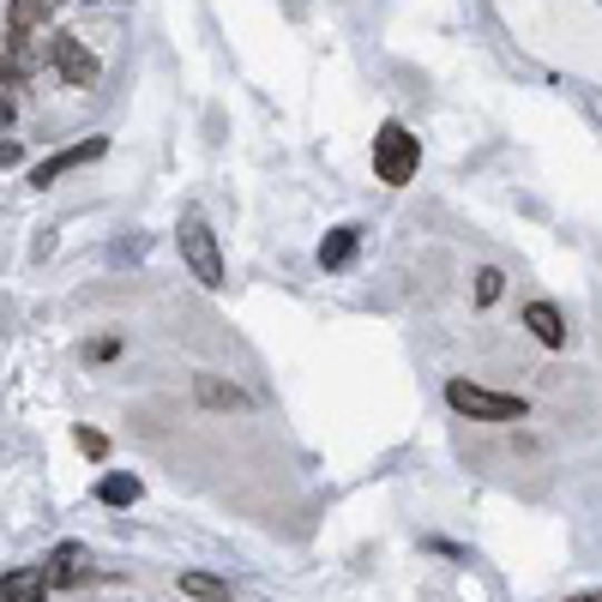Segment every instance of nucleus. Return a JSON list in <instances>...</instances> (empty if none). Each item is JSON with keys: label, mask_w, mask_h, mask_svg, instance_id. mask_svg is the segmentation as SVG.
Wrapping results in <instances>:
<instances>
[{"label": "nucleus", "mask_w": 602, "mask_h": 602, "mask_svg": "<svg viewBox=\"0 0 602 602\" xmlns=\"http://www.w3.org/2000/svg\"><path fill=\"white\" fill-rule=\"evenodd\" d=\"M55 72H61L67 85H97V55L85 49L79 37H61L55 42Z\"/></svg>", "instance_id": "5"}, {"label": "nucleus", "mask_w": 602, "mask_h": 602, "mask_svg": "<svg viewBox=\"0 0 602 602\" xmlns=\"http://www.w3.org/2000/svg\"><path fill=\"white\" fill-rule=\"evenodd\" d=\"M72 440H79V452H85V458H102V452H109V440H102L97 428H79Z\"/></svg>", "instance_id": "15"}, {"label": "nucleus", "mask_w": 602, "mask_h": 602, "mask_svg": "<svg viewBox=\"0 0 602 602\" xmlns=\"http://www.w3.org/2000/svg\"><path fill=\"white\" fill-rule=\"evenodd\" d=\"M85 566H91L85 542H61V549L49 554V572H42V579H49V591H55V584L67 591V584H79V579H85Z\"/></svg>", "instance_id": "7"}, {"label": "nucleus", "mask_w": 602, "mask_h": 602, "mask_svg": "<svg viewBox=\"0 0 602 602\" xmlns=\"http://www.w3.org/2000/svg\"><path fill=\"white\" fill-rule=\"evenodd\" d=\"M12 164H19V145H12V139H0V169H12Z\"/></svg>", "instance_id": "17"}, {"label": "nucleus", "mask_w": 602, "mask_h": 602, "mask_svg": "<svg viewBox=\"0 0 602 602\" xmlns=\"http://www.w3.org/2000/svg\"><path fill=\"white\" fill-rule=\"evenodd\" d=\"M175 241H181V259H187V272H194L205 289H224V254H217V235H211V224H205L199 211H187V217H181Z\"/></svg>", "instance_id": "1"}, {"label": "nucleus", "mask_w": 602, "mask_h": 602, "mask_svg": "<svg viewBox=\"0 0 602 602\" xmlns=\"http://www.w3.org/2000/svg\"><path fill=\"white\" fill-rule=\"evenodd\" d=\"M0 72H7V67H0Z\"/></svg>", "instance_id": "19"}, {"label": "nucleus", "mask_w": 602, "mask_h": 602, "mask_svg": "<svg viewBox=\"0 0 602 602\" xmlns=\"http://www.w3.org/2000/svg\"><path fill=\"white\" fill-rule=\"evenodd\" d=\"M181 596H199V602H224L229 584L211 579V572H181Z\"/></svg>", "instance_id": "12"}, {"label": "nucleus", "mask_w": 602, "mask_h": 602, "mask_svg": "<svg viewBox=\"0 0 602 602\" xmlns=\"http://www.w3.org/2000/svg\"><path fill=\"white\" fill-rule=\"evenodd\" d=\"M199 398L211 404V409H241V404H247L241 392H235V386H224V379H211V374H199Z\"/></svg>", "instance_id": "13"}, {"label": "nucleus", "mask_w": 602, "mask_h": 602, "mask_svg": "<svg viewBox=\"0 0 602 602\" xmlns=\"http://www.w3.org/2000/svg\"><path fill=\"white\" fill-rule=\"evenodd\" d=\"M566 602H602V596H566Z\"/></svg>", "instance_id": "18"}, {"label": "nucleus", "mask_w": 602, "mask_h": 602, "mask_svg": "<svg viewBox=\"0 0 602 602\" xmlns=\"http://www.w3.org/2000/svg\"><path fill=\"white\" fill-rule=\"evenodd\" d=\"M524 326H531V337L542 349H566V319H561V307H554V302H531V307H524Z\"/></svg>", "instance_id": "6"}, {"label": "nucleus", "mask_w": 602, "mask_h": 602, "mask_svg": "<svg viewBox=\"0 0 602 602\" xmlns=\"http://www.w3.org/2000/svg\"><path fill=\"white\" fill-rule=\"evenodd\" d=\"M139 494H145L139 476H102V482H97V501H102V506H134Z\"/></svg>", "instance_id": "11"}, {"label": "nucleus", "mask_w": 602, "mask_h": 602, "mask_svg": "<svg viewBox=\"0 0 602 602\" xmlns=\"http://www.w3.org/2000/svg\"><path fill=\"white\" fill-rule=\"evenodd\" d=\"M416 164H422V145H416V134L409 127H398V121H386L374 134V175L386 187H404L409 175H416Z\"/></svg>", "instance_id": "2"}, {"label": "nucleus", "mask_w": 602, "mask_h": 602, "mask_svg": "<svg viewBox=\"0 0 602 602\" xmlns=\"http://www.w3.org/2000/svg\"><path fill=\"white\" fill-rule=\"evenodd\" d=\"M109 356H121V337H102V344H91V362H109Z\"/></svg>", "instance_id": "16"}, {"label": "nucleus", "mask_w": 602, "mask_h": 602, "mask_svg": "<svg viewBox=\"0 0 602 602\" xmlns=\"http://www.w3.org/2000/svg\"><path fill=\"white\" fill-rule=\"evenodd\" d=\"M55 7H61V0H12V7H7V24H12L19 37H31L37 24L55 19Z\"/></svg>", "instance_id": "10"}, {"label": "nucleus", "mask_w": 602, "mask_h": 602, "mask_svg": "<svg viewBox=\"0 0 602 602\" xmlns=\"http://www.w3.org/2000/svg\"><path fill=\"white\" fill-rule=\"evenodd\" d=\"M446 404L470 422H524V398L512 392H488V386H470V379H452L446 386Z\"/></svg>", "instance_id": "3"}, {"label": "nucleus", "mask_w": 602, "mask_h": 602, "mask_svg": "<svg viewBox=\"0 0 602 602\" xmlns=\"http://www.w3.org/2000/svg\"><path fill=\"white\" fill-rule=\"evenodd\" d=\"M356 247H362V229H356V224L332 229L326 241H319V266H326V272H337V266H349V259H356Z\"/></svg>", "instance_id": "9"}, {"label": "nucleus", "mask_w": 602, "mask_h": 602, "mask_svg": "<svg viewBox=\"0 0 602 602\" xmlns=\"http://www.w3.org/2000/svg\"><path fill=\"white\" fill-rule=\"evenodd\" d=\"M494 296H501V272H494V266H482V272H476V302L488 307Z\"/></svg>", "instance_id": "14"}, {"label": "nucleus", "mask_w": 602, "mask_h": 602, "mask_svg": "<svg viewBox=\"0 0 602 602\" xmlns=\"http://www.w3.org/2000/svg\"><path fill=\"white\" fill-rule=\"evenodd\" d=\"M109 151L102 139H85V145H67V151H55V157H42V164L31 169V187H55L61 175H72V169H85V164H97V157Z\"/></svg>", "instance_id": "4"}, {"label": "nucleus", "mask_w": 602, "mask_h": 602, "mask_svg": "<svg viewBox=\"0 0 602 602\" xmlns=\"http://www.w3.org/2000/svg\"><path fill=\"white\" fill-rule=\"evenodd\" d=\"M0 602H49V579L31 566L7 572V579H0Z\"/></svg>", "instance_id": "8"}]
</instances>
